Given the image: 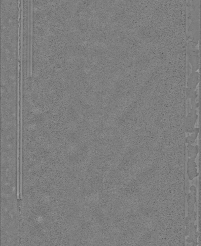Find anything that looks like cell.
Instances as JSON below:
<instances>
[{
    "label": "cell",
    "instance_id": "cell-1",
    "mask_svg": "<svg viewBox=\"0 0 201 246\" xmlns=\"http://www.w3.org/2000/svg\"><path fill=\"white\" fill-rule=\"evenodd\" d=\"M190 192L188 196V213L185 218V236H187L186 241L188 243H192V245H198V233L197 231V226L195 224L196 221V213L195 211V203L196 202V187L191 186L189 188Z\"/></svg>",
    "mask_w": 201,
    "mask_h": 246
},
{
    "label": "cell",
    "instance_id": "cell-2",
    "mask_svg": "<svg viewBox=\"0 0 201 246\" xmlns=\"http://www.w3.org/2000/svg\"><path fill=\"white\" fill-rule=\"evenodd\" d=\"M187 173L190 180H192L195 177L198 176L197 165L195 162V159L189 158L187 163Z\"/></svg>",
    "mask_w": 201,
    "mask_h": 246
},
{
    "label": "cell",
    "instance_id": "cell-3",
    "mask_svg": "<svg viewBox=\"0 0 201 246\" xmlns=\"http://www.w3.org/2000/svg\"><path fill=\"white\" fill-rule=\"evenodd\" d=\"M188 155L189 158L195 159L197 157V154L198 153L199 147L198 146H192V144H188Z\"/></svg>",
    "mask_w": 201,
    "mask_h": 246
},
{
    "label": "cell",
    "instance_id": "cell-4",
    "mask_svg": "<svg viewBox=\"0 0 201 246\" xmlns=\"http://www.w3.org/2000/svg\"><path fill=\"white\" fill-rule=\"evenodd\" d=\"M198 134V133H195L192 134L191 136L186 137L185 143H188V144H192L194 143L195 140H196V138H197Z\"/></svg>",
    "mask_w": 201,
    "mask_h": 246
}]
</instances>
